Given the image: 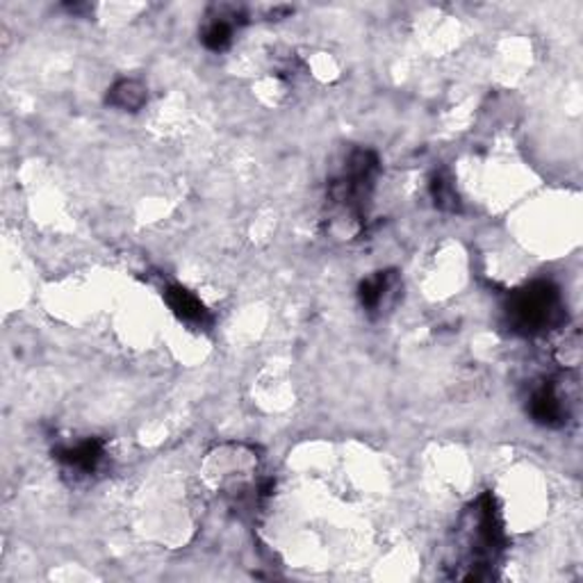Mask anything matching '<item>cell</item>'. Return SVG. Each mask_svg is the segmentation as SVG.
Segmentation results:
<instances>
[{
  "label": "cell",
  "instance_id": "30bf717a",
  "mask_svg": "<svg viewBox=\"0 0 583 583\" xmlns=\"http://www.w3.org/2000/svg\"><path fill=\"white\" fill-rule=\"evenodd\" d=\"M429 191H431V199H433V206L437 210L443 212H460V197L456 191V185H454V178L447 174V172H435L431 176V183H429Z\"/></svg>",
  "mask_w": 583,
  "mask_h": 583
},
{
  "label": "cell",
  "instance_id": "5b68a950",
  "mask_svg": "<svg viewBox=\"0 0 583 583\" xmlns=\"http://www.w3.org/2000/svg\"><path fill=\"white\" fill-rule=\"evenodd\" d=\"M526 410L533 422L547 429H561L570 418L568 397L558 390L556 381H543L533 387Z\"/></svg>",
  "mask_w": 583,
  "mask_h": 583
},
{
  "label": "cell",
  "instance_id": "6da1fadb",
  "mask_svg": "<svg viewBox=\"0 0 583 583\" xmlns=\"http://www.w3.org/2000/svg\"><path fill=\"white\" fill-rule=\"evenodd\" d=\"M504 549L506 533L497 499L493 493H483L463 510L454 529L449 561L454 579H491Z\"/></svg>",
  "mask_w": 583,
  "mask_h": 583
},
{
  "label": "cell",
  "instance_id": "ba28073f",
  "mask_svg": "<svg viewBox=\"0 0 583 583\" xmlns=\"http://www.w3.org/2000/svg\"><path fill=\"white\" fill-rule=\"evenodd\" d=\"M162 297L183 324L194 326V328H206L212 324L208 308L201 303V299L197 295H194V292H189L181 285H166L162 289Z\"/></svg>",
  "mask_w": 583,
  "mask_h": 583
},
{
  "label": "cell",
  "instance_id": "3957f363",
  "mask_svg": "<svg viewBox=\"0 0 583 583\" xmlns=\"http://www.w3.org/2000/svg\"><path fill=\"white\" fill-rule=\"evenodd\" d=\"M504 312L513 333L541 335L563 322L561 292L551 281H533L508 297Z\"/></svg>",
  "mask_w": 583,
  "mask_h": 583
},
{
  "label": "cell",
  "instance_id": "9c48e42d",
  "mask_svg": "<svg viewBox=\"0 0 583 583\" xmlns=\"http://www.w3.org/2000/svg\"><path fill=\"white\" fill-rule=\"evenodd\" d=\"M106 103L121 112H139L146 103H149V89H146L141 80L135 78L116 80L108 91Z\"/></svg>",
  "mask_w": 583,
  "mask_h": 583
},
{
  "label": "cell",
  "instance_id": "52a82bcc",
  "mask_svg": "<svg viewBox=\"0 0 583 583\" xmlns=\"http://www.w3.org/2000/svg\"><path fill=\"white\" fill-rule=\"evenodd\" d=\"M210 21L206 23V28L201 30V41L212 53H224L226 48L233 44V33L235 26H241L245 23L247 14L239 8L233 5H222L214 8V14L208 16Z\"/></svg>",
  "mask_w": 583,
  "mask_h": 583
},
{
  "label": "cell",
  "instance_id": "8992f818",
  "mask_svg": "<svg viewBox=\"0 0 583 583\" xmlns=\"http://www.w3.org/2000/svg\"><path fill=\"white\" fill-rule=\"evenodd\" d=\"M401 289V278L395 270H385L376 272L374 276L364 278L358 285V301L362 310L376 318V314H383L385 308H390Z\"/></svg>",
  "mask_w": 583,
  "mask_h": 583
},
{
  "label": "cell",
  "instance_id": "7a4b0ae2",
  "mask_svg": "<svg viewBox=\"0 0 583 583\" xmlns=\"http://www.w3.org/2000/svg\"><path fill=\"white\" fill-rule=\"evenodd\" d=\"M381 174V160L372 149H353L345 160L343 172L326 187L328 231L339 239H353L368 222V208Z\"/></svg>",
  "mask_w": 583,
  "mask_h": 583
},
{
  "label": "cell",
  "instance_id": "277c9868",
  "mask_svg": "<svg viewBox=\"0 0 583 583\" xmlns=\"http://www.w3.org/2000/svg\"><path fill=\"white\" fill-rule=\"evenodd\" d=\"M53 456L66 474L76 479H89L103 470L108 460V449L106 441H101V437H87V441H80L76 445L58 447Z\"/></svg>",
  "mask_w": 583,
  "mask_h": 583
}]
</instances>
